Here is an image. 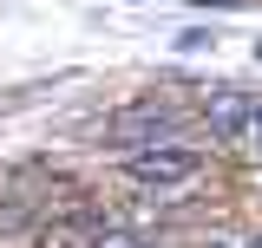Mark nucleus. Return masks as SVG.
Here are the masks:
<instances>
[{
	"instance_id": "1",
	"label": "nucleus",
	"mask_w": 262,
	"mask_h": 248,
	"mask_svg": "<svg viewBox=\"0 0 262 248\" xmlns=\"http://www.w3.org/2000/svg\"><path fill=\"white\" fill-rule=\"evenodd\" d=\"M196 170H203V157L196 151H177V144H158V151H131L125 157V177L131 183H144V189H184L196 177Z\"/></svg>"
},
{
	"instance_id": "2",
	"label": "nucleus",
	"mask_w": 262,
	"mask_h": 248,
	"mask_svg": "<svg viewBox=\"0 0 262 248\" xmlns=\"http://www.w3.org/2000/svg\"><path fill=\"white\" fill-rule=\"evenodd\" d=\"M210 131L216 137H243V124H249V111H256V98H243V92H210Z\"/></svg>"
},
{
	"instance_id": "3",
	"label": "nucleus",
	"mask_w": 262,
	"mask_h": 248,
	"mask_svg": "<svg viewBox=\"0 0 262 248\" xmlns=\"http://www.w3.org/2000/svg\"><path fill=\"white\" fill-rule=\"evenodd\" d=\"M170 111H164V105H138V111H125V118H118V137H164V131H170Z\"/></svg>"
},
{
	"instance_id": "4",
	"label": "nucleus",
	"mask_w": 262,
	"mask_h": 248,
	"mask_svg": "<svg viewBox=\"0 0 262 248\" xmlns=\"http://www.w3.org/2000/svg\"><path fill=\"white\" fill-rule=\"evenodd\" d=\"M92 248H144V242H138V235H112V229H98Z\"/></svg>"
},
{
	"instance_id": "5",
	"label": "nucleus",
	"mask_w": 262,
	"mask_h": 248,
	"mask_svg": "<svg viewBox=\"0 0 262 248\" xmlns=\"http://www.w3.org/2000/svg\"><path fill=\"white\" fill-rule=\"evenodd\" d=\"M243 137H249V151L262 157V105H256V111H249V124H243Z\"/></svg>"
},
{
	"instance_id": "6",
	"label": "nucleus",
	"mask_w": 262,
	"mask_h": 248,
	"mask_svg": "<svg viewBox=\"0 0 262 248\" xmlns=\"http://www.w3.org/2000/svg\"><path fill=\"white\" fill-rule=\"evenodd\" d=\"M256 59H262V39H256Z\"/></svg>"
}]
</instances>
